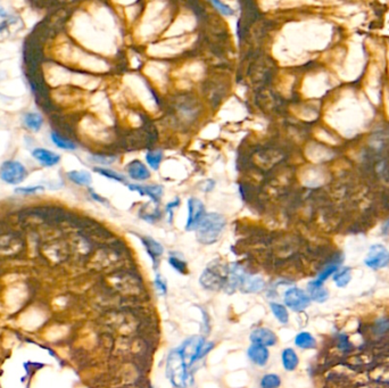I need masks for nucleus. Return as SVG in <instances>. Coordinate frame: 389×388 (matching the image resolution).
Segmentation results:
<instances>
[{
    "mask_svg": "<svg viewBox=\"0 0 389 388\" xmlns=\"http://www.w3.org/2000/svg\"><path fill=\"white\" fill-rule=\"evenodd\" d=\"M40 190H43V187L42 186H37V187H20V188H16V193L17 194H23V195H29V194H34L37 193V191H40Z\"/></svg>",
    "mask_w": 389,
    "mask_h": 388,
    "instance_id": "c756f323",
    "label": "nucleus"
},
{
    "mask_svg": "<svg viewBox=\"0 0 389 388\" xmlns=\"http://www.w3.org/2000/svg\"><path fill=\"white\" fill-rule=\"evenodd\" d=\"M67 177L78 186H89L92 181L90 173L87 171H71L67 173Z\"/></svg>",
    "mask_w": 389,
    "mask_h": 388,
    "instance_id": "6ab92c4d",
    "label": "nucleus"
},
{
    "mask_svg": "<svg viewBox=\"0 0 389 388\" xmlns=\"http://www.w3.org/2000/svg\"><path fill=\"white\" fill-rule=\"evenodd\" d=\"M205 206L200 199L191 197L188 201V220L186 223L187 231H196L198 225L204 218Z\"/></svg>",
    "mask_w": 389,
    "mask_h": 388,
    "instance_id": "423d86ee",
    "label": "nucleus"
},
{
    "mask_svg": "<svg viewBox=\"0 0 389 388\" xmlns=\"http://www.w3.org/2000/svg\"><path fill=\"white\" fill-rule=\"evenodd\" d=\"M50 138H51V142H53L55 145H56L57 147H59V148H61V149H65V150L77 149V146H75V143L73 142H71V140H68V139H65L64 137L58 135L57 132H51Z\"/></svg>",
    "mask_w": 389,
    "mask_h": 388,
    "instance_id": "412c9836",
    "label": "nucleus"
},
{
    "mask_svg": "<svg viewBox=\"0 0 389 388\" xmlns=\"http://www.w3.org/2000/svg\"><path fill=\"white\" fill-rule=\"evenodd\" d=\"M247 356L254 365L264 367L269 362L270 352L268 347L257 344H252L247 349Z\"/></svg>",
    "mask_w": 389,
    "mask_h": 388,
    "instance_id": "9b49d317",
    "label": "nucleus"
},
{
    "mask_svg": "<svg viewBox=\"0 0 389 388\" xmlns=\"http://www.w3.org/2000/svg\"><path fill=\"white\" fill-rule=\"evenodd\" d=\"M8 14L6 13V10L2 8V7H0V19H2V17H6Z\"/></svg>",
    "mask_w": 389,
    "mask_h": 388,
    "instance_id": "72a5a7b5",
    "label": "nucleus"
},
{
    "mask_svg": "<svg viewBox=\"0 0 389 388\" xmlns=\"http://www.w3.org/2000/svg\"><path fill=\"white\" fill-rule=\"evenodd\" d=\"M95 172H97L100 174V176L107 178V179L118 181V183H126L125 177L123 176L122 173L116 172V171L109 170V169H104V167H94Z\"/></svg>",
    "mask_w": 389,
    "mask_h": 388,
    "instance_id": "4be33fe9",
    "label": "nucleus"
},
{
    "mask_svg": "<svg viewBox=\"0 0 389 388\" xmlns=\"http://www.w3.org/2000/svg\"><path fill=\"white\" fill-rule=\"evenodd\" d=\"M32 155L44 166H54L60 161V156L58 154L44 148H36L32 152Z\"/></svg>",
    "mask_w": 389,
    "mask_h": 388,
    "instance_id": "4468645a",
    "label": "nucleus"
},
{
    "mask_svg": "<svg viewBox=\"0 0 389 388\" xmlns=\"http://www.w3.org/2000/svg\"><path fill=\"white\" fill-rule=\"evenodd\" d=\"M306 293L309 294L311 301L315 302V303H324L329 298V290L324 287L323 283H320L316 279L307 284Z\"/></svg>",
    "mask_w": 389,
    "mask_h": 388,
    "instance_id": "9d476101",
    "label": "nucleus"
},
{
    "mask_svg": "<svg viewBox=\"0 0 389 388\" xmlns=\"http://www.w3.org/2000/svg\"><path fill=\"white\" fill-rule=\"evenodd\" d=\"M213 347H214L213 343L204 341L203 343H201V345L199 346V349H198V353H197V356H196V361H199V360L203 359L204 356H206Z\"/></svg>",
    "mask_w": 389,
    "mask_h": 388,
    "instance_id": "bb28decb",
    "label": "nucleus"
},
{
    "mask_svg": "<svg viewBox=\"0 0 389 388\" xmlns=\"http://www.w3.org/2000/svg\"><path fill=\"white\" fill-rule=\"evenodd\" d=\"M249 339H251L252 344L262 345L264 346V347L274 346L276 344V342H278V337H276L274 332H273L271 329L264 327L254 329V330L251 332Z\"/></svg>",
    "mask_w": 389,
    "mask_h": 388,
    "instance_id": "6e6552de",
    "label": "nucleus"
},
{
    "mask_svg": "<svg viewBox=\"0 0 389 388\" xmlns=\"http://www.w3.org/2000/svg\"><path fill=\"white\" fill-rule=\"evenodd\" d=\"M338 269H339V264L337 263L329 264V265H327L324 269H322V271L319 273V276H317L316 280H319L320 283H324V281H327L330 277H332Z\"/></svg>",
    "mask_w": 389,
    "mask_h": 388,
    "instance_id": "a878e982",
    "label": "nucleus"
},
{
    "mask_svg": "<svg viewBox=\"0 0 389 388\" xmlns=\"http://www.w3.org/2000/svg\"><path fill=\"white\" fill-rule=\"evenodd\" d=\"M126 172H128L129 177L132 180L136 181H146L150 178L149 170L139 160H135L132 162H130L129 165L126 166Z\"/></svg>",
    "mask_w": 389,
    "mask_h": 388,
    "instance_id": "f8f14e48",
    "label": "nucleus"
},
{
    "mask_svg": "<svg viewBox=\"0 0 389 388\" xmlns=\"http://www.w3.org/2000/svg\"><path fill=\"white\" fill-rule=\"evenodd\" d=\"M283 302L287 308L293 312H303L311 305V298L309 294L298 287H292L286 290Z\"/></svg>",
    "mask_w": 389,
    "mask_h": 388,
    "instance_id": "7ed1b4c3",
    "label": "nucleus"
},
{
    "mask_svg": "<svg viewBox=\"0 0 389 388\" xmlns=\"http://www.w3.org/2000/svg\"><path fill=\"white\" fill-rule=\"evenodd\" d=\"M224 280L225 279L220 273L210 267H207L200 277V284L208 289H218L220 287H223Z\"/></svg>",
    "mask_w": 389,
    "mask_h": 388,
    "instance_id": "ddd939ff",
    "label": "nucleus"
},
{
    "mask_svg": "<svg viewBox=\"0 0 389 388\" xmlns=\"http://www.w3.org/2000/svg\"><path fill=\"white\" fill-rule=\"evenodd\" d=\"M90 195H91V197L94 198V199H96V201L97 202H99V203H102V204H105V201L106 199L105 198H102V197H100V196L99 195H97L96 193H94V190H90Z\"/></svg>",
    "mask_w": 389,
    "mask_h": 388,
    "instance_id": "473e14b6",
    "label": "nucleus"
},
{
    "mask_svg": "<svg viewBox=\"0 0 389 388\" xmlns=\"http://www.w3.org/2000/svg\"><path fill=\"white\" fill-rule=\"evenodd\" d=\"M282 367L286 371H295L299 365V358L293 348H285L281 353Z\"/></svg>",
    "mask_w": 389,
    "mask_h": 388,
    "instance_id": "2eb2a0df",
    "label": "nucleus"
},
{
    "mask_svg": "<svg viewBox=\"0 0 389 388\" xmlns=\"http://www.w3.org/2000/svg\"><path fill=\"white\" fill-rule=\"evenodd\" d=\"M131 191H136L141 196H148L155 204H158L163 196V187L160 184H150V186H140V184H128Z\"/></svg>",
    "mask_w": 389,
    "mask_h": 388,
    "instance_id": "1a4fd4ad",
    "label": "nucleus"
},
{
    "mask_svg": "<svg viewBox=\"0 0 389 388\" xmlns=\"http://www.w3.org/2000/svg\"><path fill=\"white\" fill-rule=\"evenodd\" d=\"M180 205V198L176 197L174 199L173 202H170L169 204L166 205V213L169 214V219H170V222H172V219H173V211L174 208L177 207V206Z\"/></svg>",
    "mask_w": 389,
    "mask_h": 388,
    "instance_id": "7c9ffc66",
    "label": "nucleus"
},
{
    "mask_svg": "<svg viewBox=\"0 0 389 388\" xmlns=\"http://www.w3.org/2000/svg\"><path fill=\"white\" fill-rule=\"evenodd\" d=\"M332 280L338 288L347 287L351 280V269L350 266H339L332 276Z\"/></svg>",
    "mask_w": 389,
    "mask_h": 388,
    "instance_id": "f3484780",
    "label": "nucleus"
},
{
    "mask_svg": "<svg viewBox=\"0 0 389 388\" xmlns=\"http://www.w3.org/2000/svg\"><path fill=\"white\" fill-rule=\"evenodd\" d=\"M139 239L141 240L143 247H145L147 254H148L150 259H152L154 269L157 270V267L159 265V259L163 255L164 248L162 244H159L157 240H155L152 237L148 236H139Z\"/></svg>",
    "mask_w": 389,
    "mask_h": 388,
    "instance_id": "0eeeda50",
    "label": "nucleus"
},
{
    "mask_svg": "<svg viewBox=\"0 0 389 388\" xmlns=\"http://www.w3.org/2000/svg\"><path fill=\"white\" fill-rule=\"evenodd\" d=\"M169 263H170V265L172 266L174 270L177 271V272L181 273V274H186L188 272L187 263L184 262L182 259L177 257L176 255H171L169 257Z\"/></svg>",
    "mask_w": 389,
    "mask_h": 388,
    "instance_id": "393cba45",
    "label": "nucleus"
},
{
    "mask_svg": "<svg viewBox=\"0 0 389 388\" xmlns=\"http://www.w3.org/2000/svg\"><path fill=\"white\" fill-rule=\"evenodd\" d=\"M212 5H213L215 8H216L218 12L222 14V15H224V16L233 15V13H234L233 9H232L229 5H227V3L221 2V1H212Z\"/></svg>",
    "mask_w": 389,
    "mask_h": 388,
    "instance_id": "cd10ccee",
    "label": "nucleus"
},
{
    "mask_svg": "<svg viewBox=\"0 0 389 388\" xmlns=\"http://www.w3.org/2000/svg\"><path fill=\"white\" fill-rule=\"evenodd\" d=\"M155 288H156V290H157V293H158L159 295H162V296H164V295L166 294V291H167V285H166V283H165V280L163 279V277L160 276V274H156V278H155Z\"/></svg>",
    "mask_w": 389,
    "mask_h": 388,
    "instance_id": "c85d7f7f",
    "label": "nucleus"
},
{
    "mask_svg": "<svg viewBox=\"0 0 389 388\" xmlns=\"http://www.w3.org/2000/svg\"><path fill=\"white\" fill-rule=\"evenodd\" d=\"M364 264L372 270L385 269L389 265V250L381 244H374L369 248Z\"/></svg>",
    "mask_w": 389,
    "mask_h": 388,
    "instance_id": "20e7f679",
    "label": "nucleus"
},
{
    "mask_svg": "<svg viewBox=\"0 0 389 388\" xmlns=\"http://www.w3.org/2000/svg\"><path fill=\"white\" fill-rule=\"evenodd\" d=\"M295 345L300 349H314L316 347V339L309 331H300L295 337Z\"/></svg>",
    "mask_w": 389,
    "mask_h": 388,
    "instance_id": "dca6fc26",
    "label": "nucleus"
},
{
    "mask_svg": "<svg viewBox=\"0 0 389 388\" xmlns=\"http://www.w3.org/2000/svg\"><path fill=\"white\" fill-rule=\"evenodd\" d=\"M270 308H271L273 315H274V318L280 322V324L282 325L288 324L289 313L285 305L275 303V302H271V303H270Z\"/></svg>",
    "mask_w": 389,
    "mask_h": 388,
    "instance_id": "a211bd4d",
    "label": "nucleus"
},
{
    "mask_svg": "<svg viewBox=\"0 0 389 388\" xmlns=\"http://www.w3.org/2000/svg\"><path fill=\"white\" fill-rule=\"evenodd\" d=\"M162 160L163 153L160 150H153V152H148L146 154L147 163H148V165L153 170H158L160 163H162Z\"/></svg>",
    "mask_w": 389,
    "mask_h": 388,
    "instance_id": "b1692460",
    "label": "nucleus"
},
{
    "mask_svg": "<svg viewBox=\"0 0 389 388\" xmlns=\"http://www.w3.org/2000/svg\"><path fill=\"white\" fill-rule=\"evenodd\" d=\"M24 123L27 126V129H30L31 131L38 132L41 129L43 123V119L39 113H27L24 116Z\"/></svg>",
    "mask_w": 389,
    "mask_h": 388,
    "instance_id": "aec40b11",
    "label": "nucleus"
},
{
    "mask_svg": "<svg viewBox=\"0 0 389 388\" xmlns=\"http://www.w3.org/2000/svg\"><path fill=\"white\" fill-rule=\"evenodd\" d=\"M166 378L175 388H187V365L179 349H173L166 359Z\"/></svg>",
    "mask_w": 389,
    "mask_h": 388,
    "instance_id": "f03ea898",
    "label": "nucleus"
},
{
    "mask_svg": "<svg viewBox=\"0 0 389 388\" xmlns=\"http://www.w3.org/2000/svg\"><path fill=\"white\" fill-rule=\"evenodd\" d=\"M227 225L224 216L218 213H206L196 229L197 240L203 245H212L220 238Z\"/></svg>",
    "mask_w": 389,
    "mask_h": 388,
    "instance_id": "f257e3e1",
    "label": "nucleus"
},
{
    "mask_svg": "<svg viewBox=\"0 0 389 388\" xmlns=\"http://www.w3.org/2000/svg\"><path fill=\"white\" fill-rule=\"evenodd\" d=\"M281 385V379L275 373H266L262 377L261 387L262 388H278Z\"/></svg>",
    "mask_w": 389,
    "mask_h": 388,
    "instance_id": "5701e85b",
    "label": "nucleus"
},
{
    "mask_svg": "<svg viewBox=\"0 0 389 388\" xmlns=\"http://www.w3.org/2000/svg\"><path fill=\"white\" fill-rule=\"evenodd\" d=\"M27 171L22 163L17 161H7L0 167V178L9 184H19L24 181Z\"/></svg>",
    "mask_w": 389,
    "mask_h": 388,
    "instance_id": "39448f33",
    "label": "nucleus"
},
{
    "mask_svg": "<svg viewBox=\"0 0 389 388\" xmlns=\"http://www.w3.org/2000/svg\"><path fill=\"white\" fill-rule=\"evenodd\" d=\"M92 161L97 162L99 164H104V165H109L115 161V157H108V156H94Z\"/></svg>",
    "mask_w": 389,
    "mask_h": 388,
    "instance_id": "2f4dec72",
    "label": "nucleus"
}]
</instances>
